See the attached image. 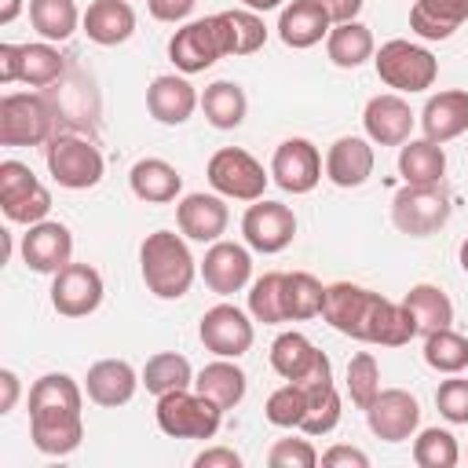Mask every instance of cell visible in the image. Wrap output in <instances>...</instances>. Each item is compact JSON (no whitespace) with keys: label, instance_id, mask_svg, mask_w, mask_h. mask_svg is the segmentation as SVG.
<instances>
[{"label":"cell","instance_id":"1","mask_svg":"<svg viewBox=\"0 0 468 468\" xmlns=\"http://www.w3.org/2000/svg\"><path fill=\"white\" fill-rule=\"evenodd\" d=\"M322 318L336 333L362 340V344H380V347H402L417 336V318L410 314L406 303H395L355 282L325 285Z\"/></svg>","mask_w":468,"mask_h":468},{"label":"cell","instance_id":"2","mask_svg":"<svg viewBox=\"0 0 468 468\" xmlns=\"http://www.w3.org/2000/svg\"><path fill=\"white\" fill-rule=\"evenodd\" d=\"M84 395L69 373H44L29 388V439L48 457H66L84 439Z\"/></svg>","mask_w":468,"mask_h":468},{"label":"cell","instance_id":"3","mask_svg":"<svg viewBox=\"0 0 468 468\" xmlns=\"http://www.w3.org/2000/svg\"><path fill=\"white\" fill-rule=\"evenodd\" d=\"M139 271H143V285L157 300H179L190 292L197 278V260L190 256L186 241L176 230H154L139 245Z\"/></svg>","mask_w":468,"mask_h":468},{"label":"cell","instance_id":"4","mask_svg":"<svg viewBox=\"0 0 468 468\" xmlns=\"http://www.w3.org/2000/svg\"><path fill=\"white\" fill-rule=\"evenodd\" d=\"M154 417H157V428L172 439H212L223 424V410L190 388L157 395Z\"/></svg>","mask_w":468,"mask_h":468},{"label":"cell","instance_id":"5","mask_svg":"<svg viewBox=\"0 0 468 468\" xmlns=\"http://www.w3.org/2000/svg\"><path fill=\"white\" fill-rule=\"evenodd\" d=\"M373 66H377V77L395 88L399 95H413V91H428L439 77V58L413 44V40H388L380 44V51L373 55Z\"/></svg>","mask_w":468,"mask_h":468},{"label":"cell","instance_id":"6","mask_svg":"<svg viewBox=\"0 0 468 468\" xmlns=\"http://www.w3.org/2000/svg\"><path fill=\"white\" fill-rule=\"evenodd\" d=\"M44 157H48L51 179L66 190H91V186H99V179L106 172V161H102L99 146L84 135H73V132L51 135Z\"/></svg>","mask_w":468,"mask_h":468},{"label":"cell","instance_id":"7","mask_svg":"<svg viewBox=\"0 0 468 468\" xmlns=\"http://www.w3.org/2000/svg\"><path fill=\"white\" fill-rule=\"evenodd\" d=\"M55 135V110L37 91L0 99V146H40Z\"/></svg>","mask_w":468,"mask_h":468},{"label":"cell","instance_id":"8","mask_svg":"<svg viewBox=\"0 0 468 468\" xmlns=\"http://www.w3.org/2000/svg\"><path fill=\"white\" fill-rule=\"evenodd\" d=\"M208 183L216 194L223 197H234V201H260L267 183H271V172H263V165L241 150V146H223L208 157V168H205Z\"/></svg>","mask_w":468,"mask_h":468},{"label":"cell","instance_id":"9","mask_svg":"<svg viewBox=\"0 0 468 468\" xmlns=\"http://www.w3.org/2000/svg\"><path fill=\"white\" fill-rule=\"evenodd\" d=\"M446 219H450V194L439 183H424V186L406 183L391 197V223L410 238H428L442 230Z\"/></svg>","mask_w":468,"mask_h":468},{"label":"cell","instance_id":"10","mask_svg":"<svg viewBox=\"0 0 468 468\" xmlns=\"http://www.w3.org/2000/svg\"><path fill=\"white\" fill-rule=\"evenodd\" d=\"M0 208L11 223H40L51 212V194L48 186L33 176L29 165L22 161H4L0 165Z\"/></svg>","mask_w":468,"mask_h":468},{"label":"cell","instance_id":"11","mask_svg":"<svg viewBox=\"0 0 468 468\" xmlns=\"http://www.w3.org/2000/svg\"><path fill=\"white\" fill-rule=\"evenodd\" d=\"M227 55V44H223V29H219V18L208 15V18H194L186 26H179L168 40V58L179 73H205L208 66H216L219 58Z\"/></svg>","mask_w":468,"mask_h":468},{"label":"cell","instance_id":"12","mask_svg":"<svg viewBox=\"0 0 468 468\" xmlns=\"http://www.w3.org/2000/svg\"><path fill=\"white\" fill-rule=\"evenodd\" d=\"M241 234H245V245L249 249H256L263 256H274V252H282V249L292 245V238H296V216H292L289 205L260 197V201H252L245 208Z\"/></svg>","mask_w":468,"mask_h":468},{"label":"cell","instance_id":"13","mask_svg":"<svg viewBox=\"0 0 468 468\" xmlns=\"http://www.w3.org/2000/svg\"><path fill=\"white\" fill-rule=\"evenodd\" d=\"M197 336L205 344V351H212L216 358H241L252 340H256V329L249 322V314L234 303H216L201 314V325H197Z\"/></svg>","mask_w":468,"mask_h":468},{"label":"cell","instance_id":"14","mask_svg":"<svg viewBox=\"0 0 468 468\" xmlns=\"http://www.w3.org/2000/svg\"><path fill=\"white\" fill-rule=\"evenodd\" d=\"M322 154L311 139L292 135L285 143H278L274 157H271V179L285 190V194H311L322 179Z\"/></svg>","mask_w":468,"mask_h":468},{"label":"cell","instance_id":"15","mask_svg":"<svg viewBox=\"0 0 468 468\" xmlns=\"http://www.w3.org/2000/svg\"><path fill=\"white\" fill-rule=\"evenodd\" d=\"M102 274L91 263H66L51 278V307L62 318H84L102 303Z\"/></svg>","mask_w":468,"mask_h":468},{"label":"cell","instance_id":"16","mask_svg":"<svg viewBox=\"0 0 468 468\" xmlns=\"http://www.w3.org/2000/svg\"><path fill=\"white\" fill-rule=\"evenodd\" d=\"M271 369H274L282 380H292V384H307V380H325V377H333L329 355L318 351V347H314L303 333H296V329L274 336V344H271Z\"/></svg>","mask_w":468,"mask_h":468},{"label":"cell","instance_id":"17","mask_svg":"<svg viewBox=\"0 0 468 468\" xmlns=\"http://www.w3.org/2000/svg\"><path fill=\"white\" fill-rule=\"evenodd\" d=\"M22 260L37 274H58L66 263H73V234L58 219H40L22 238Z\"/></svg>","mask_w":468,"mask_h":468},{"label":"cell","instance_id":"18","mask_svg":"<svg viewBox=\"0 0 468 468\" xmlns=\"http://www.w3.org/2000/svg\"><path fill=\"white\" fill-rule=\"evenodd\" d=\"M366 420L377 439L402 442V439H413V431L420 424V402L402 388H384L373 399V406L366 410Z\"/></svg>","mask_w":468,"mask_h":468},{"label":"cell","instance_id":"19","mask_svg":"<svg viewBox=\"0 0 468 468\" xmlns=\"http://www.w3.org/2000/svg\"><path fill=\"white\" fill-rule=\"evenodd\" d=\"M413 110L410 102L399 95V91H384V95H373L362 110V128H366V139L377 143V146H402L413 132Z\"/></svg>","mask_w":468,"mask_h":468},{"label":"cell","instance_id":"20","mask_svg":"<svg viewBox=\"0 0 468 468\" xmlns=\"http://www.w3.org/2000/svg\"><path fill=\"white\" fill-rule=\"evenodd\" d=\"M201 278L216 296H234L252 278V256L238 241H212L201 260Z\"/></svg>","mask_w":468,"mask_h":468},{"label":"cell","instance_id":"21","mask_svg":"<svg viewBox=\"0 0 468 468\" xmlns=\"http://www.w3.org/2000/svg\"><path fill=\"white\" fill-rule=\"evenodd\" d=\"M227 223H230V212H227L223 194H186L176 205V227L190 241H208L212 245V241L223 238Z\"/></svg>","mask_w":468,"mask_h":468},{"label":"cell","instance_id":"22","mask_svg":"<svg viewBox=\"0 0 468 468\" xmlns=\"http://www.w3.org/2000/svg\"><path fill=\"white\" fill-rule=\"evenodd\" d=\"M139 384H143V377L124 358H99V362L88 366V377H84L88 399L95 406H106V410H117V406L132 402Z\"/></svg>","mask_w":468,"mask_h":468},{"label":"cell","instance_id":"23","mask_svg":"<svg viewBox=\"0 0 468 468\" xmlns=\"http://www.w3.org/2000/svg\"><path fill=\"white\" fill-rule=\"evenodd\" d=\"M329 29H333V18L322 7V0H289L278 15V37L292 51L314 48L318 40L329 37Z\"/></svg>","mask_w":468,"mask_h":468},{"label":"cell","instance_id":"24","mask_svg":"<svg viewBox=\"0 0 468 468\" xmlns=\"http://www.w3.org/2000/svg\"><path fill=\"white\" fill-rule=\"evenodd\" d=\"M197 106H201V95L194 91V84H190L186 77L161 73V77H154L150 88H146V110H150V117L161 121V124H186Z\"/></svg>","mask_w":468,"mask_h":468},{"label":"cell","instance_id":"25","mask_svg":"<svg viewBox=\"0 0 468 468\" xmlns=\"http://www.w3.org/2000/svg\"><path fill=\"white\" fill-rule=\"evenodd\" d=\"M373 146L362 135H340L329 150H325V179L340 190L362 186L373 176Z\"/></svg>","mask_w":468,"mask_h":468},{"label":"cell","instance_id":"26","mask_svg":"<svg viewBox=\"0 0 468 468\" xmlns=\"http://www.w3.org/2000/svg\"><path fill=\"white\" fill-rule=\"evenodd\" d=\"M420 128H424V139H431L439 146L464 135L468 132V91L450 88V91L431 95L420 110Z\"/></svg>","mask_w":468,"mask_h":468},{"label":"cell","instance_id":"27","mask_svg":"<svg viewBox=\"0 0 468 468\" xmlns=\"http://www.w3.org/2000/svg\"><path fill=\"white\" fill-rule=\"evenodd\" d=\"M80 29L99 48H117L135 33V11L128 0H91Z\"/></svg>","mask_w":468,"mask_h":468},{"label":"cell","instance_id":"28","mask_svg":"<svg viewBox=\"0 0 468 468\" xmlns=\"http://www.w3.org/2000/svg\"><path fill=\"white\" fill-rule=\"evenodd\" d=\"M128 186L139 201L146 205H168L179 197L183 190V176L176 172V165H168L165 157H139L128 172Z\"/></svg>","mask_w":468,"mask_h":468},{"label":"cell","instance_id":"29","mask_svg":"<svg viewBox=\"0 0 468 468\" xmlns=\"http://www.w3.org/2000/svg\"><path fill=\"white\" fill-rule=\"evenodd\" d=\"M468 22V0H417L410 7V29L424 40H450Z\"/></svg>","mask_w":468,"mask_h":468},{"label":"cell","instance_id":"30","mask_svg":"<svg viewBox=\"0 0 468 468\" xmlns=\"http://www.w3.org/2000/svg\"><path fill=\"white\" fill-rule=\"evenodd\" d=\"M245 388H249V377L241 366H234V358H216L208 362L197 377H194V391H201L208 402H216L223 413L234 410L241 399H245Z\"/></svg>","mask_w":468,"mask_h":468},{"label":"cell","instance_id":"31","mask_svg":"<svg viewBox=\"0 0 468 468\" xmlns=\"http://www.w3.org/2000/svg\"><path fill=\"white\" fill-rule=\"evenodd\" d=\"M325 55L340 69H358L362 62H369L377 55V44H373L369 26H362L358 18L355 22H336L329 29V37H325Z\"/></svg>","mask_w":468,"mask_h":468},{"label":"cell","instance_id":"32","mask_svg":"<svg viewBox=\"0 0 468 468\" xmlns=\"http://www.w3.org/2000/svg\"><path fill=\"white\" fill-rule=\"evenodd\" d=\"M446 172V150L431 139H406L399 146V176L402 183L424 186V183H442Z\"/></svg>","mask_w":468,"mask_h":468},{"label":"cell","instance_id":"33","mask_svg":"<svg viewBox=\"0 0 468 468\" xmlns=\"http://www.w3.org/2000/svg\"><path fill=\"white\" fill-rule=\"evenodd\" d=\"M303 391H307V413H303V420H300V431L303 435H329L336 424H340V391H336V384H333V377H325V380H307V384H300Z\"/></svg>","mask_w":468,"mask_h":468},{"label":"cell","instance_id":"34","mask_svg":"<svg viewBox=\"0 0 468 468\" xmlns=\"http://www.w3.org/2000/svg\"><path fill=\"white\" fill-rule=\"evenodd\" d=\"M201 110H205V121L219 132H230L245 121L249 113V99L241 91V84L234 80H212L205 91H201Z\"/></svg>","mask_w":468,"mask_h":468},{"label":"cell","instance_id":"35","mask_svg":"<svg viewBox=\"0 0 468 468\" xmlns=\"http://www.w3.org/2000/svg\"><path fill=\"white\" fill-rule=\"evenodd\" d=\"M29 22L44 40L62 44L77 33L84 15L77 11V0H29Z\"/></svg>","mask_w":468,"mask_h":468},{"label":"cell","instance_id":"36","mask_svg":"<svg viewBox=\"0 0 468 468\" xmlns=\"http://www.w3.org/2000/svg\"><path fill=\"white\" fill-rule=\"evenodd\" d=\"M219 29H223V44L227 55H252L267 44V26L260 18V11L238 7V11H219Z\"/></svg>","mask_w":468,"mask_h":468},{"label":"cell","instance_id":"37","mask_svg":"<svg viewBox=\"0 0 468 468\" xmlns=\"http://www.w3.org/2000/svg\"><path fill=\"white\" fill-rule=\"evenodd\" d=\"M402 303H406L410 314L417 318V333H435V329H446V325L453 322V303H450V296H446L439 285H431V282L413 285Z\"/></svg>","mask_w":468,"mask_h":468},{"label":"cell","instance_id":"38","mask_svg":"<svg viewBox=\"0 0 468 468\" xmlns=\"http://www.w3.org/2000/svg\"><path fill=\"white\" fill-rule=\"evenodd\" d=\"M190 384H194V369L176 351H157L143 366V388L150 395H168V391H179V388H190Z\"/></svg>","mask_w":468,"mask_h":468},{"label":"cell","instance_id":"39","mask_svg":"<svg viewBox=\"0 0 468 468\" xmlns=\"http://www.w3.org/2000/svg\"><path fill=\"white\" fill-rule=\"evenodd\" d=\"M282 300H285V318L289 322H303V318L322 314L325 285L314 274H307V271H292V274H285Z\"/></svg>","mask_w":468,"mask_h":468},{"label":"cell","instance_id":"40","mask_svg":"<svg viewBox=\"0 0 468 468\" xmlns=\"http://www.w3.org/2000/svg\"><path fill=\"white\" fill-rule=\"evenodd\" d=\"M424 362L439 373H461L468 369V336L457 329H435L424 333Z\"/></svg>","mask_w":468,"mask_h":468},{"label":"cell","instance_id":"41","mask_svg":"<svg viewBox=\"0 0 468 468\" xmlns=\"http://www.w3.org/2000/svg\"><path fill=\"white\" fill-rule=\"evenodd\" d=\"M66 62L58 55V48L51 40H37V44H22V80L29 88H48L62 77Z\"/></svg>","mask_w":468,"mask_h":468},{"label":"cell","instance_id":"42","mask_svg":"<svg viewBox=\"0 0 468 468\" xmlns=\"http://www.w3.org/2000/svg\"><path fill=\"white\" fill-rule=\"evenodd\" d=\"M282 285H285V274H282V271H267L263 278L252 282V289H249V314H252L256 322H263V325L289 322V318H285Z\"/></svg>","mask_w":468,"mask_h":468},{"label":"cell","instance_id":"43","mask_svg":"<svg viewBox=\"0 0 468 468\" xmlns=\"http://www.w3.org/2000/svg\"><path fill=\"white\" fill-rule=\"evenodd\" d=\"M461 461V446L446 428H424L413 439V464L417 468H453Z\"/></svg>","mask_w":468,"mask_h":468},{"label":"cell","instance_id":"44","mask_svg":"<svg viewBox=\"0 0 468 468\" xmlns=\"http://www.w3.org/2000/svg\"><path fill=\"white\" fill-rule=\"evenodd\" d=\"M307 413V391L292 380H285L278 391L267 395V406H263V417L274 424V428H300Z\"/></svg>","mask_w":468,"mask_h":468},{"label":"cell","instance_id":"45","mask_svg":"<svg viewBox=\"0 0 468 468\" xmlns=\"http://www.w3.org/2000/svg\"><path fill=\"white\" fill-rule=\"evenodd\" d=\"M347 395L358 410H369L373 399L380 395V366L369 351H358L351 362H347Z\"/></svg>","mask_w":468,"mask_h":468},{"label":"cell","instance_id":"46","mask_svg":"<svg viewBox=\"0 0 468 468\" xmlns=\"http://www.w3.org/2000/svg\"><path fill=\"white\" fill-rule=\"evenodd\" d=\"M435 406L450 424H468V380L450 373V380H442L435 391Z\"/></svg>","mask_w":468,"mask_h":468},{"label":"cell","instance_id":"47","mask_svg":"<svg viewBox=\"0 0 468 468\" xmlns=\"http://www.w3.org/2000/svg\"><path fill=\"white\" fill-rule=\"evenodd\" d=\"M271 468H314L318 464V450L307 439H278L267 453Z\"/></svg>","mask_w":468,"mask_h":468},{"label":"cell","instance_id":"48","mask_svg":"<svg viewBox=\"0 0 468 468\" xmlns=\"http://www.w3.org/2000/svg\"><path fill=\"white\" fill-rule=\"evenodd\" d=\"M194 4H197V0H146L150 15H154L157 22H183V18H190Z\"/></svg>","mask_w":468,"mask_h":468},{"label":"cell","instance_id":"49","mask_svg":"<svg viewBox=\"0 0 468 468\" xmlns=\"http://www.w3.org/2000/svg\"><path fill=\"white\" fill-rule=\"evenodd\" d=\"M322 464L325 468H369V457L355 446H333L322 453Z\"/></svg>","mask_w":468,"mask_h":468},{"label":"cell","instance_id":"50","mask_svg":"<svg viewBox=\"0 0 468 468\" xmlns=\"http://www.w3.org/2000/svg\"><path fill=\"white\" fill-rule=\"evenodd\" d=\"M194 464L197 468H241V453L230 446H212V450H201Z\"/></svg>","mask_w":468,"mask_h":468},{"label":"cell","instance_id":"51","mask_svg":"<svg viewBox=\"0 0 468 468\" xmlns=\"http://www.w3.org/2000/svg\"><path fill=\"white\" fill-rule=\"evenodd\" d=\"M22 80V44H0V84Z\"/></svg>","mask_w":468,"mask_h":468},{"label":"cell","instance_id":"52","mask_svg":"<svg viewBox=\"0 0 468 468\" xmlns=\"http://www.w3.org/2000/svg\"><path fill=\"white\" fill-rule=\"evenodd\" d=\"M362 4H366V0H322V7L329 11L333 26H336V22H355L358 11H362Z\"/></svg>","mask_w":468,"mask_h":468},{"label":"cell","instance_id":"53","mask_svg":"<svg viewBox=\"0 0 468 468\" xmlns=\"http://www.w3.org/2000/svg\"><path fill=\"white\" fill-rule=\"evenodd\" d=\"M0 388H4L0 413H11L15 410V399H18V373L15 369H0Z\"/></svg>","mask_w":468,"mask_h":468},{"label":"cell","instance_id":"54","mask_svg":"<svg viewBox=\"0 0 468 468\" xmlns=\"http://www.w3.org/2000/svg\"><path fill=\"white\" fill-rule=\"evenodd\" d=\"M22 11V0H0V26H11Z\"/></svg>","mask_w":468,"mask_h":468},{"label":"cell","instance_id":"55","mask_svg":"<svg viewBox=\"0 0 468 468\" xmlns=\"http://www.w3.org/2000/svg\"><path fill=\"white\" fill-rule=\"evenodd\" d=\"M249 11H274V7H282L285 0H241Z\"/></svg>","mask_w":468,"mask_h":468},{"label":"cell","instance_id":"56","mask_svg":"<svg viewBox=\"0 0 468 468\" xmlns=\"http://www.w3.org/2000/svg\"><path fill=\"white\" fill-rule=\"evenodd\" d=\"M457 256H461V271H464V274H468V238H464V241H461V252H457Z\"/></svg>","mask_w":468,"mask_h":468}]
</instances>
